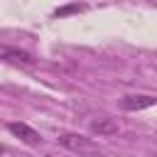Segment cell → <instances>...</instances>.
I'll use <instances>...</instances> for the list:
<instances>
[{"mask_svg":"<svg viewBox=\"0 0 157 157\" xmlns=\"http://www.w3.org/2000/svg\"><path fill=\"white\" fill-rule=\"evenodd\" d=\"M83 10H86V5H66V7L54 10V15H56V17H64V15H71V12H83Z\"/></svg>","mask_w":157,"mask_h":157,"instance_id":"6","label":"cell"},{"mask_svg":"<svg viewBox=\"0 0 157 157\" xmlns=\"http://www.w3.org/2000/svg\"><path fill=\"white\" fill-rule=\"evenodd\" d=\"M155 103H157L155 96L140 93V96H125V98L120 101V108H123V110H145V108H150V105H155Z\"/></svg>","mask_w":157,"mask_h":157,"instance_id":"4","label":"cell"},{"mask_svg":"<svg viewBox=\"0 0 157 157\" xmlns=\"http://www.w3.org/2000/svg\"><path fill=\"white\" fill-rule=\"evenodd\" d=\"M120 125L113 120V118H98V120H91V132L98 135V137H110V135H118Z\"/></svg>","mask_w":157,"mask_h":157,"instance_id":"5","label":"cell"},{"mask_svg":"<svg viewBox=\"0 0 157 157\" xmlns=\"http://www.w3.org/2000/svg\"><path fill=\"white\" fill-rule=\"evenodd\" d=\"M59 142H61L66 150L78 152V155H96V152H98V147L93 145V140H91V137H83V135H78V132H61V135H59Z\"/></svg>","mask_w":157,"mask_h":157,"instance_id":"1","label":"cell"},{"mask_svg":"<svg viewBox=\"0 0 157 157\" xmlns=\"http://www.w3.org/2000/svg\"><path fill=\"white\" fill-rule=\"evenodd\" d=\"M44 157H54V155H44Z\"/></svg>","mask_w":157,"mask_h":157,"instance_id":"7","label":"cell"},{"mask_svg":"<svg viewBox=\"0 0 157 157\" xmlns=\"http://www.w3.org/2000/svg\"><path fill=\"white\" fill-rule=\"evenodd\" d=\"M7 128H10V132H12L15 137H20V140L27 142V145H39V142H42L39 132H37L34 128H29L27 123H10Z\"/></svg>","mask_w":157,"mask_h":157,"instance_id":"3","label":"cell"},{"mask_svg":"<svg viewBox=\"0 0 157 157\" xmlns=\"http://www.w3.org/2000/svg\"><path fill=\"white\" fill-rule=\"evenodd\" d=\"M0 59L10 61V64H22V66H32L34 64L32 54L25 52V49H17V47H0Z\"/></svg>","mask_w":157,"mask_h":157,"instance_id":"2","label":"cell"}]
</instances>
